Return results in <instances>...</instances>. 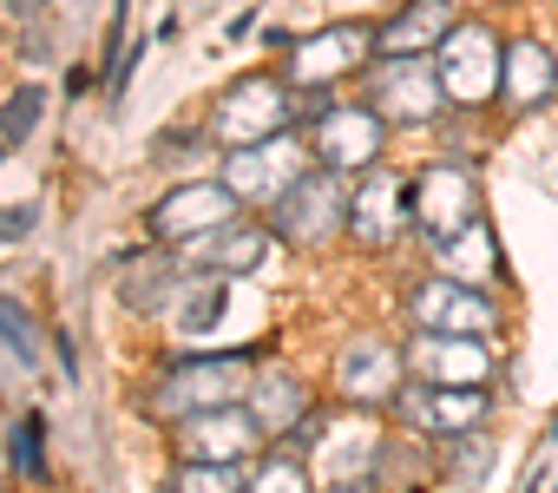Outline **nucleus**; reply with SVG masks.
Masks as SVG:
<instances>
[{"instance_id":"obj_1","label":"nucleus","mask_w":558,"mask_h":493,"mask_svg":"<svg viewBox=\"0 0 558 493\" xmlns=\"http://www.w3.org/2000/svg\"><path fill=\"white\" fill-rule=\"evenodd\" d=\"M250 382H256V369H250L243 349H230V356H184V362H171L151 382L145 414L151 421H184V414H204V408H230V401L250 395Z\"/></svg>"},{"instance_id":"obj_2","label":"nucleus","mask_w":558,"mask_h":493,"mask_svg":"<svg viewBox=\"0 0 558 493\" xmlns=\"http://www.w3.org/2000/svg\"><path fill=\"white\" fill-rule=\"evenodd\" d=\"M310 441V473H323L329 486H349V480H368L375 473V454H381V421L362 408V401H349L342 414H310L303 428H296V447Z\"/></svg>"},{"instance_id":"obj_3","label":"nucleus","mask_w":558,"mask_h":493,"mask_svg":"<svg viewBox=\"0 0 558 493\" xmlns=\"http://www.w3.org/2000/svg\"><path fill=\"white\" fill-rule=\"evenodd\" d=\"M276 211V237H290L296 251H323V243H336L349 230V191H342V171L316 165L303 171L283 197L269 204Z\"/></svg>"},{"instance_id":"obj_4","label":"nucleus","mask_w":558,"mask_h":493,"mask_svg":"<svg viewBox=\"0 0 558 493\" xmlns=\"http://www.w3.org/2000/svg\"><path fill=\"white\" fill-rule=\"evenodd\" d=\"M290 119H296V93L283 80H236L210 106V139L236 152V145H263L276 132H290Z\"/></svg>"},{"instance_id":"obj_5","label":"nucleus","mask_w":558,"mask_h":493,"mask_svg":"<svg viewBox=\"0 0 558 493\" xmlns=\"http://www.w3.org/2000/svg\"><path fill=\"white\" fill-rule=\"evenodd\" d=\"M434 67H440V86L460 112L499 99V67H506V47L493 40V27L480 21H453V34L434 47Z\"/></svg>"},{"instance_id":"obj_6","label":"nucleus","mask_w":558,"mask_h":493,"mask_svg":"<svg viewBox=\"0 0 558 493\" xmlns=\"http://www.w3.org/2000/svg\"><path fill=\"white\" fill-rule=\"evenodd\" d=\"M310 145L296 139V132H276V139H263V145H236V152H223V184L236 191V204H276L303 171H310Z\"/></svg>"},{"instance_id":"obj_7","label":"nucleus","mask_w":558,"mask_h":493,"mask_svg":"<svg viewBox=\"0 0 558 493\" xmlns=\"http://www.w3.org/2000/svg\"><path fill=\"white\" fill-rule=\"evenodd\" d=\"M381 145H388V119L362 99V106H329L316 125H310V152L316 165L355 178V171H375L381 165Z\"/></svg>"},{"instance_id":"obj_8","label":"nucleus","mask_w":558,"mask_h":493,"mask_svg":"<svg viewBox=\"0 0 558 493\" xmlns=\"http://www.w3.org/2000/svg\"><path fill=\"white\" fill-rule=\"evenodd\" d=\"M408 323L414 329H440V336H493L499 329V310L486 297V284H466V277H427L421 290H408Z\"/></svg>"},{"instance_id":"obj_9","label":"nucleus","mask_w":558,"mask_h":493,"mask_svg":"<svg viewBox=\"0 0 558 493\" xmlns=\"http://www.w3.org/2000/svg\"><path fill=\"white\" fill-rule=\"evenodd\" d=\"M368 106L395 125H427L440 106H447V86H440V67H427L421 53L408 60H381L368 73Z\"/></svg>"},{"instance_id":"obj_10","label":"nucleus","mask_w":558,"mask_h":493,"mask_svg":"<svg viewBox=\"0 0 558 493\" xmlns=\"http://www.w3.org/2000/svg\"><path fill=\"white\" fill-rule=\"evenodd\" d=\"M408 197H414V224H421L434 243H447V237H460L466 224H480V178H473L466 165H427V171L408 184Z\"/></svg>"},{"instance_id":"obj_11","label":"nucleus","mask_w":558,"mask_h":493,"mask_svg":"<svg viewBox=\"0 0 558 493\" xmlns=\"http://www.w3.org/2000/svg\"><path fill=\"white\" fill-rule=\"evenodd\" d=\"M171 441H178V460H250L269 434L250 414V401H230V408H204V414L171 421Z\"/></svg>"},{"instance_id":"obj_12","label":"nucleus","mask_w":558,"mask_h":493,"mask_svg":"<svg viewBox=\"0 0 558 493\" xmlns=\"http://www.w3.org/2000/svg\"><path fill=\"white\" fill-rule=\"evenodd\" d=\"M368 53H375V27H362V21L355 27H323V34H303L290 47V80L296 86H336V80L362 73Z\"/></svg>"},{"instance_id":"obj_13","label":"nucleus","mask_w":558,"mask_h":493,"mask_svg":"<svg viewBox=\"0 0 558 493\" xmlns=\"http://www.w3.org/2000/svg\"><path fill=\"white\" fill-rule=\"evenodd\" d=\"M230 217H236V191L230 184H178V191H165L145 211V230L158 243H191V237H204V230H217Z\"/></svg>"},{"instance_id":"obj_14","label":"nucleus","mask_w":558,"mask_h":493,"mask_svg":"<svg viewBox=\"0 0 558 493\" xmlns=\"http://www.w3.org/2000/svg\"><path fill=\"white\" fill-rule=\"evenodd\" d=\"M395 408H401V421L408 428H421V434H473L480 421H486V388H453V382H408L401 395H395Z\"/></svg>"},{"instance_id":"obj_15","label":"nucleus","mask_w":558,"mask_h":493,"mask_svg":"<svg viewBox=\"0 0 558 493\" xmlns=\"http://www.w3.org/2000/svg\"><path fill=\"white\" fill-rule=\"evenodd\" d=\"M408 224H414V197H408L401 178L368 171V178L349 191V237L362 243V251H381V243H395Z\"/></svg>"},{"instance_id":"obj_16","label":"nucleus","mask_w":558,"mask_h":493,"mask_svg":"<svg viewBox=\"0 0 558 493\" xmlns=\"http://www.w3.org/2000/svg\"><path fill=\"white\" fill-rule=\"evenodd\" d=\"M408 375H421V382H453V388H486V375H493L486 336H440V329H421V342L408 349Z\"/></svg>"},{"instance_id":"obj_17","label":"nucleus","mask_w":558,"mask_h":493,"mask_svg":"<svg viewBox=\"0 0 558 493\" xmlns=\"http://www.w3.org/2000/svg\"><path fill=\"white\" fill-rule=\"evenodd\" d=\"M401 349H388V342H375V336H362V342H349L342 349V395L349 401H362V408H381V401H395L401 395Z\"/></svg>"},{"instance_id":"obj_18","label":"nucleus","mask_w":558,"mask_h":493,"mask_svg":"<svg viewBox=\"0 0 558 493\" xmlns=\"http://www.w3.org/2000/svg\"><path fill=\"white\" fill-rule=\"evenodd\" d=\"M545 99H558V60L538 40H512L506 67H499V106L506 112H538Z\"/></svg>"},{"instance_id":"obj_19","label":"nucleus","mask_w":558,"mask_h":493,"mask_svg":"<svg viewBox=\"0 0 558 493\" xmlns=\"http://www.w3.org/2000/svg\"><path fill=\"white\" fill-rule=\"evenodd\" d=\"M250 414L263 421V434H276V441H290L316 408H310V382L296 375V369H256V382H250Z\"/></svg>"},{"instance_id":"obj_20","label":"nucleus","mask_w":558,"mask_h":493,"mask_svg":"<svg viewBox=\"0 0 558 493\" xmlns=\"http://www.w3.org/2000/svg\"><path fill=\"white\" fill-rule=\"evenodd\" d=\"M453 34V0H408L395 21L375 27V53L381 60H408V53H427Z\"/></svg>"},{"instance_id":"obj_21","label":"nucleus","mask_w":558,"mask_h":493,"mask_svg":"<svg viewBox=\"0 0 558 493\" xmlns=\"http://www.w3.org/2000/svg\"><path fill=\"white\" fill-rule=\"evenodd\" d=\"M263 257H269V230H263V224H243V217H230V224L191 237V264H204V270H217V277H250Z\"/></svg>"},{"instance_id":"obj_22","label":"nucleus","mask_w":558,"mask_h":493,"mask_svg":"<svg viewBox=\"0 0 558 493\" xmlns=\"http://www.w3.org/2000/svg\"><path fill=\"white\" fill-rule=\"evenodd\" d=\"M191 264H178V257H165V251H151V257H138L132 270H125V284H119V297H125V310H138V316H165L178 297H191Z\"/></svg>"},{"instance_id":"obj_23","label":"nucleus","mask_w":558,"mask_h":493,"mask_svg":"<svg viewBox=\"0 0 558 493\" xmlns=\"http://www.w3.org/2000/svg\"><path fill=\"white\" fill-rule=\"evenodd\" d=\"M434 473H440V467H434V454H427L421 441H381L368 486H375V493H427Z\"/></svg>"},{"instance_id":"obj_24","label":"nucleus","mask_w":558,"mask_h":493,"mask_svg":"<svg viewBox=\"0 0 558 493\" xmlns=\"http://www.w3.org/2000/svg\"><path fill=\"white\" fill-rule=\"evenodd\" d=\"M434 251L447 257V277H466V284H486V277H499V251H493V230H486V217H480V224H466L460 237L434 243Z\"/></svg>"},{"instance_id":"obj_25","label":"nucleus","mask_w":558,"mask_h":493,"mask_svg":"<svg viewBox=\"0 0 558 493\" xmlns=\"http://www.w3.org/2000/svg\"><path fill=\"white\" fill-rule=\"evenodd\" d=\"M296 454H303L296 441L276 447V454H263V467L250 473L243 493H316V473H310V460H296Z\"/></svg>"},{"instance_id":"obj_26","label":"nucleus","mask_w":558,"mask_h":493,"mask_svg":"<svg viewBox=\"0 0 558 493\" xmlns=\"http://www.w3.org/2000/svg\"><path fill=\"white\" fill-rule=\"evenodd\" d=\"M165 493H243V460H178Z\"/></svg>"},{"instance_id":"obj_27","label":"nucleus","mask_w":558,"mask_h":493,"mask_svg":"<svg viewBox=\"0 0 558 493\" xmlns=\"http://www.w3.org/2000/svg\"><path fill=\"white\" fill-rule=\"evenodd\" d=\"M217 316H223V284H217V270H210V277H197V284H191V297H184L178 323H184V336H210V329H217Z\"/></svg>"},{"instance_id":"obj_28","label":"nucleus","mask_w":558,"mask_h":493,"mask_svg":"<svg viewBox=\"0 0 558 493\" xmlns=\"http://www.w3.org/2000/svg\"><path fill=\"white\" fill-rule=\"evenodd\" d=\"M0 336H8V349H14L27 369H40V329H34V316H27L14 297H0Z\"/></svg>"},{"instance_id":"obj_29","label":"nucleus","mask_w":558,"mask_h":493,"mask_svg":"<svg viewBox=\"0 0 558 493\" xmlns=\"http://www.w3.org/2000/svg\"><path fill=\"white\" fill-rule=\"evenodd\" d=\"M40 112H47V93H40V86H21V93L0 99V132H8V139H27V132L40 125Z\"/></svg>"},{"instance_id":"obj_30","label":"nucleus","mask_w":558,"mask_h":493,"mask_svg":"<svg viewBox=\"0 0 558 493\" xmlns=\"http://www.w3.org/2000/svg\"><path fill=\"white\" fill-rule=\"evenodd\" d=\"M447 467H453V473H460V480L473 486V480H480V473L493 467V447H486L480 434H453V447H447Z\"/></svg>"},{"instance_id":"obj_31","label":"nucleus","mask_w":558,"mask_h":493,"mask_svg":"<svg viewBox=\"0 0 558 493\" xmlns=\"http://www.w3.org/2000/svg\"><path fill=\"white\" fill-rule=\"evenodd\" d=\"M40 447H47V428H40V414H27V421L14 428V467H21L27 480H40V467H47Z\"/></svg>"},{"instance_id":"obj_32","label":"nucleus","mask_w":558,"mask_h":493,"mask_svg":"<svg viewBox=\"0 0 558 493\" xmlns=\"http://www.w3.org/2000/svg\"><path fill=\"white\" fill-rule=\"evenodd\" d=\"M27 230H40V204H21V211H0V243H21Z\"/></svg>"},{"instance_id":"obj_33","label":"nucleus","mask_w":558,"mask_h":493,"mask_svg":"<svg viewBox=\"0 0 558 493\" xmlns=\"http://www.w3.org/2000/svg\"><path fill=\"white\" fill-rule=\"evenodd\" d=\"M8 14H21V21H34V14H47V0H8Z\"/></svg>"},{"instance_id":"obj_34","label":"nucleus","mask_w":558,"mask_h":493,"mask_svg":"<svg viewBox=\"0 0 558 493\" xmlns=\"http://www.w3.org/2000/svg\"><path fill=\"white\" fill-rule=\"evenodd\" d=\"M329 493H375L368 480H349V486H329Z\"/></svg>"}]
</instances>
